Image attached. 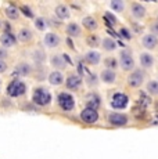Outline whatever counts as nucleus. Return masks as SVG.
I'll list each match as a JSON object with an SVG mask.
<instances>
[{"label": "nucleus", "instance_id": "nucleus-1", "mask_svg": "<svg viewBox=\"0 0 158 159\" xmlns=\"http://www.w3.org/2000/svg\"><path fill=\"white\" fill-rule=\"evenodd\" d=\"M32 102L39 108H46L53 101V96H51L50 90L44 86H38L33 89L32 91Z\"/></svg>", "mask_w": 158, "mask_h": 159}, {"label": "nucleus", "instance_id": "nucleus-2", "mask_svg": "<svg viewBox=\"0 0 158 159\" xmlns=\"http://www.w3.org/2000/svg\"><path fill=\"white\" fill-rule=\"evenodd\" d=\"M56 101L63 112H72L77 108V100L69 91H60L56 97Z\"/></svg>", "mask_w": 158, "mask_h": 159}, {"label": "nucleus", "instance_id": "nucleus-3", "mask_svg": "<svg viewBox=\"0 0 158 159\" xmlns=\"http://www.w3.org/2000/svg\"><path fill=\"white\" fill-rule=\"evenodd\" d=\"M26 91H28L26 83L18 78H14L13 80H10L7 87H6V94L8 97H11V98H18V97L25 96Z\"/></svg>", "mask_w": 158, "mask_h": 159}, {"label": "nucleus", "instance_id": "nucleus-4", "mask_svg": "<svg viewBox=\"0 0 158 159\" xmlns=\"http://www.w3.org/2000/svg\"><path fill=\"white\" fill-rule=\"evenodd\" d=\"M130 98L123 91H114L110 97V107L114 111H123L129 107Z\"/></svg>", "mask_w": 158, "mask_h": 159}, {"label": "nucleus", "instance_id": "nucleus-5", "mask_svg": "<svg viewBox=\"0 0 158 159\" xmlns=\"http://www.w3.org/2000/svg\"><path fill=\"white\" fill-rule=\"evenodd\" d=\"M118 64H119V68L125 72H132L133 69H136V61L133 57L132 51L130 50H123L119 51V57H118Z\"/></svg>", "mask_w": 158, "mask_h": 159}, {"label": "nucleus", "instance_id": "nucleus-6", "mask_svg": "<svg viewBox=\"0 0 158 159\" xmlns=\"http://www.w3.org/2000/svg\"><path fill=\"white\" fill-rule=\"evenodd\" d=\"M146 71L142 68H136L128 75L126 83L130 89H140L146 82Z\"/></svg>", "mask_w": 158, "mask_h": 159}, {"label": "nucleus", "instance_id": "nucleus-7", "mask_svg": "<svg viewBox=\"0 0 158 159\" xmlns=\"http://www.w3.org/2000/svg\"><path fill=\"white\" fill-rule=\"evenodd\" d=\"M129 116H128L125 112H117L112 111L108 114L107 116V123L110 125L111 127H123L129 125Z\"/></svg>", "mask_w": 158, "mask_h": 159}, {"label": "nucleus", "instance_id": "nucleus-8", "mask_svg": "<svg viewBox=\"0 0 158 159\" xmlns=\"http://www.w3.org/2000/svg\"><path fill=\"white\" fill-rule=\"evenodd\" d=\"M64 83H65V87L68 89L69 91H78L83 86V78H82L81 75H78L77 72H72L65 78Z\"/></svg>", "mask_w": 158, "mask_h": 159}, {"label": "nucleus", "instance_id": "nucleus-9", "mask_svg": "<svg viewBox=\"0 0 158 159\" xmlns=\"http://www.w3.org/2000/svg\"><path fill=\"white\" fill-rule=\"evenodd\" d=\"M79 118H81V120L86 125H95L99 122L100 114H99V111H96V109L83 108L81 111V114H79Z\"/></svg>", "mask_w": 158, "mask_h": 159}, {"label": "nucleus", "instance_id": "nucleus-10", "mask_svg": "<svg viewBox=\"0 0 158 159\" xmlns=\"http://www.w3.org/2000/svg\"><path fill=\"white\" fill-rule=\"evenodd\" d=\"M101 107V97L96 91H90L85 96V108H92L99 111V108Z\"/></svg>", "mask_w": 158, "mask_h": 159}, {"label": "nucleus", "instance_id": "nucleus-11", "mask_svg": "<svg viewBox=\"0 0 158 159\" xmlns=\"http://www.w3.org/2000/svg\"><path fill=\"white\" fill-rule=\"evenodd\" d=\"M130 15L135 20L140 21L143 18H146V15H147V8H146V6L143 3L132 2L130 3Z\"/></svg>", "mask_w": 158, "mask_h": 159}, {"label": "nucleus", "instance_id": "nucleus-12", "mask_svg": "<svg viewBox=\"0 0 158 159\" xmlns=\"http://www.w3.org/2000/svg\"><path fill=\"white\" fill-rule=\"evenodd\" d=\"M99 79L101 83L104 84H108V86H111V84L117 83L118 80V73L115 71H111V69H101V72H100L99 75Z\"/></svg>", "mask_w": 158, "mask_h": 159}, {"label": "nucleus", "instance_id": "nucleus-13", "mask_svg": "<svg viewBox=\"0 0 158 159\" xmlns=\"http://www.w3.org/2000/svg\"><path fill=\"white\" fill-rule=\"evenodd\" d=\"M139 64H140L142 69H151L156 64V58L150 53V51H143L139 54Z\"/></svg>", "mask_w": 158, "mask_h": 159}, {"label": "nucleus", "instance_id": "nucleus-14", "mask_svg": "<svg viewBox=\"0 0 158 159\" xmlns=\"http://www.w3.org/2000/svg\"><path fill=\"white\" fill-rule=\"evenodd\" d=\"M43 44L46 46L47 48H57L61 44V38H60V35H57L56 32H47V33H44Z\"/></svg>", "mask_w": 158, "mask_h": 159}, {"label": "nucleus", "instance_id": "nucleus-15", "mask_svg": "<svg viewBox=\"0 0 158 159\" xmlns=\"http://www.w3.org/2000/svg\"><path fill=\"white\" fill-rule=\"evenodd\" d=\"M142 46L146 48L147 51H153L158 47V38L151 33H146L142 38Z\"/></svg>", "mask_w": 158, "mask_h": 159}, {"label": "nucleus", "instance_id": "nucleus-16", "mask_svg": "<svg viewBox=\"0 0 158 159\" xmlns=\"http://www.w3.org/2000/svg\"><path fill=\"white\" fill-rule=\"evenodd\" d=\"M83 61L87 64V65L96 66V65H99V64L101 62V54H100L99 51H96V50H89V51L85 53Z\"/></svg>", "mask_w": 158, "mask_h": 159}, {"label": "nucleus", "instance_id": "nucleus-17", "mask_svg": "<svg viewBox=\"0 0 158 159\" xmlns=\"http://www.w3.org/2000/svg\"><path fill=\"white\" fill-rule=\"evenodd\" d=\"M47 80L51 86H61L65 82V76H64V73L61 71H56L54 69V71H51L47 75Z\"/></svg>", "mask_w": 158, "mask_h": 159}, {"label": "nucleus", "instance_id": "nucleus-18", "mask_svg": "<svg viewBox=\"0 0 158 159\" xmlns=\"http://www.w3.org/2000/svg\"><path fill=\"white\" fill-rule=\"evenodd\" d=\"M50 64H51L53 68H56V71L65 69L67 68L65 54H53V56L50 57Z\"/></svg>", "mask_w": 158, "mask_h": 159}, {"label": "nucleus", "instance_id": "nucleus-19", "mask_svg": "<svg viewBox=\"0 0 158 159\" xmlns=\"http://www.w3.org/2000/svg\"><path fill=\"white\" fill-rule=\"evenodd\" d=\"M0 44L4 48L14 47V46L17 44V38L10 32H3L2 35H0Z\"/></svg>", "mask_w": 158, "mask_h": 159}, {"label": "nucleus", "instance_id": "nucleus-20", "mask_svg": "<svg viewBox=\"0 0 158 159\" xmlns=\"http://www.w3.org/2000/svg\"><path fill=\"white\" fill-rule=\"evenodd\" d=\"M82 26L85 29H87L89 32H95L99 29V22L93 15H86V17L82 18Z\"/></svg>", "mask_w": 158, "mask_h": 159}, {"label": "nucleus", "instance_id": "nucleus-21", "mask_svg": "<svg viewBox=\"0 0 158 159\" xmlns=\"http://www.w3.org/2000/svg\"><path fill=\"white\" fill-rule=\"evenodd\" d=\"M54 14H56L58 21L68 20V18L71 17V11H69L68 6H65V4H57L56 8H54Z\"/></svg>", "mask_w": 158, "mask_h": 159}, {"label": "nucleus", "instance_id": "nucleus-22", "mask_svg": "<svg viewBox=\"0 0 158 159\" xmlns=\"http://www.w3.org/2000/svg\"><path fill=\"white\" fill-rule=\"evenodd\" d=\"M65 33L69 38H81L82 36V28L77 22H68L65 26Z\"/></svg>", "mask_w": 158, "mask_h": 159}, {"label": "nucleus", "instance_id": "nucleus-23", "mask_svg": "<svg viewBox=\"0 0 158 159\" xmlns=\"http://www.w3.org/2000/svg\"><path fill=\"white\" fill-rule=\"evenodd\" d=\"M33 39V32L29 28H21L18 30L17 40H20L21 43H29Z\"/></svg>", "mask_w": 158, "mask_h": 159}, {"label": "nucleus", "instance_id": "nucleus-24", "mask_svg": "<svg viewBox=\"0 0 158 159\" xmlns=\"http://www.w3.org/2000/svg\"><path fill=\"white\" fill-rule=\"evenodd\" d=\"M101 47H103V50L107 51V53H112V51L117 50L118 44H117V42H115L112 38H110V36H105L104 39H101Z\"/></svg>", "mask_w": 158, "mask_h": 159}, {"label": "nucleus", "instance_id": "nucleus-25", "mask_svg": "<svg viewBox=\"0 0 158 159\" xmlns=\"http://www.w3.org/2000/svg\"><path fill=\"white\" fill-rule=\"evenodd\" d=\"M32 73V65L28 62H20L16 66V73L14 75L18 76H28Z\"/></svg>", "mask_w": 158, "mask_h": 159}, {"label": "nucleus", "instance_id": "nucleus-26", "mask_svg": "<svg viewBox=\"0 0 158 159\" xmlns=\"http://www.w3.org/2000/svg\"><path fill=\"white\" fill-rule=\"evenodd\" d=\"M146 91H147L150 96L158 97V80L153 79V80H148L146 83Z\"/></svg>", "mask_w": 158, "mask_h": 159}, {"label": "nucleus", "instance_id": "nucleus-27", "mask_svg": "<svg viewBox=\"0 0 158 159\" xmlns=\"http://www.w3.org/2000/svg\"><path fill=\"white\" fill-rule=\"evenodd\" d=\"M86 44L92 48H96V47H99V46H101V39H100L99 35H96V33H90L86 38Z\"/></svg>", "mask_w": 158, "mask_h": 159}, {"label": "nucleus", "instance_id": "nucleus-28", "mask_svg": "<svg viewBox=\"0 0 158 159\" xmlns=\"http://www.w3.org/2000/svg\"><path fill=\"white\" fill-rule=\"evenodd\" d=\"M4 14H6V17L11 21H16L20 18V10H18L17 7H14V6H8L4 10Z\"/></svg>", "mask_w": 158, "mask_h": 159}, {"label": "nucleus", "instance_id": "nucleus-29", "mask_svg": "<svg viewBox=\"0 0 158 159\" xmlns=\"http://www.w3.org/2000/svg\"><path fill=\"white\" fill-rule=\"evenodd\" d=\"M104 66H105V69H111V71L117 72L119 64H118V60L115 57H105L104 58Z\"/></svg>", "mask_w": 158, "mask_h": 159}, {"label": "nucleus", "instance_id": "nucleus-30", "mask_svg": "<svg viewBox=\"0 0 158 159\" xmlns=\"http://www.w3.org/2000/svg\"><path fill=\"white\" fill-rule=\"evenodd\" d=\"M108 6L115 13H123V10H125V3L122 0H112V2L108 3Z\"/></svg>", "mask_w": 158, "mask_h": 159}, {"label": "nucleus", "instance_id": "nucleus-31", "mask_svg": "<svg viewBox=\"0 0 158 159\" xmlns=\"http://www.w3.org/2000/svg\"><path fill=\"white\" fill-rule=\"evenodd\" d=\"M33 25H35V28L38 29V30H40V32H44V30L47 29L49 22H47L46 18L38 17V18H35V22H33Z\"/></svg>", "mask_w": 158, "mask_h": 159}, {"label": "nucleus", "instance_id": "nucleus-32", "mask_svg": "<svg viewBox=\"0 0 158 159\" xmlns=\"http://www.w3.org/2000/svg\"><path fill=\"white\" fill-rule=\"evenodd\" d=\"M32 58L36 64H43L44 61H46V54H44V51H42V50H35L32 53Z\"/></svg>", "mask_w": 158, "mask_h": 159}, {"label": "nucleus", "instance_id": "nucleus-33", "mask_svg": "<svg viewBox=\"0 0 158 159\" xmlns=\"http://www.w3.org/2000/svg\"><path fill=\"white\" fill-rule=\"evenodd\" d=\"M18 10L21 11V14H24L25 17H28V18H35V14H33V11H32V8L29 7V6H21Z\"/></svg>", "mask_w": 158, "mask_h": 159}, {"label": "nucleus", "instance_id": "nucleus-34", "mask_svg": "<svg viewBox=\"0 0 158 159\" xmlns=\"http://www.w3.org/2000/svg\"><path fill=\"white\" fill-rule=\"evenodd\" d=\"M132 30H130L129 28H126V26H122V28H119V35L122 36L123 39H126V40H130L132 39Z\"/></svg>", "mask_w": 158, "mask_h": 159}, {"label": "nucleus", "instance_id": "nucleus-35", "mask_svg": "<svg viewBox=\"0 0 158 159\" xmlns=\"http://www.w3.org/2000/svg\"><path fill=\"white\" fill-rule=\"evenodd\" d=\"M150 33L158 38V20H154L153 22L150 24Z\"/></svg>", "mask_w": 158, "mask_h": 159}, {"label": "nucleus", "instance_id": "nucleus-36", "mask_svg": "<svg viewBox=\"0 0 158 159\" xmlns=\"http://www.w3.org/2000/svg\"><path fill=\"white\" fill-rule=\"evenodd\" d=\"M104 17L107 18L108 21H110V24H112V25H117V24H118V20H117V17H115V15L112 14L111 11H107V13L104 14Z\"/></svg>", "mask_w": 158, "mask_h": 159}, {"label": "nucleus", "instance_id": "nucleus-37", "mask_svg": "<svg viewBox=\"0 0 158 159\" xmlns=\"http://www.w3.org/2000/svg\"><path fill=\"white\" fill-rule=\"evenodd\" d=\"M7 69H8V64L6 62V61L0 60V75L4 73V72H7Z\"/></svg>", "mask_w": 158, "mask_h": 159}, {"label": "nucleus", "instance_id": "nucleus-38", "mask_svg": "<svg viewBox=\"0 0 158 159\" xmlns=\"http://www.w3.org/2000/svg\"><path fill=\"white\" fill-rule=\"evenodd\" d=\"M7 57H8V51H7V48H4V47H2V46H0V60L4 61Z\"/></svg>", "mask_w": 158, "mask_h": 159}, {"label": "nucleus", "instance_id": "nucleus-39", "mask_svg": "<svg viewBox=\"0 0 158 159\" xmlns=\"http://www.w3.org/2000/svg\"><path fill=\"white\" fill-rule=\"evenodd\" d=\"M151 125H153V126H158V114H156L153 116V119H151Z\"/></svg>", "mask_w": 158, "mask_h": 159}, {"label": "nucleus", "instance_id": "nucleus-40", "mask_svg": "<svg viewBox=\"0 0 158 159\" xmlns=\"http://www.w3.org/2000/svg\"><path fill=\"white\" fill-rule=\"evenodd\" d=\"M0 87H2V80H0Z\"/></svg>", "mask_w": 158, "mask_h": 159}]
</instances>
